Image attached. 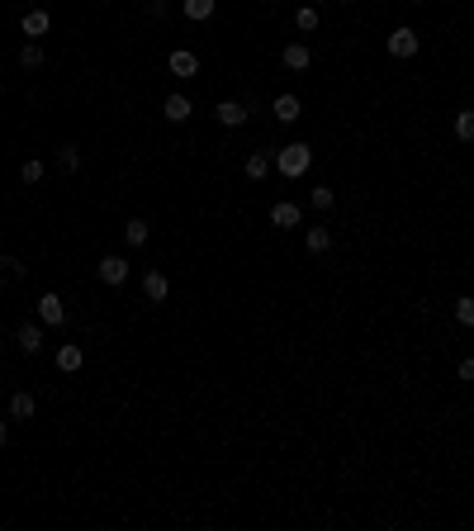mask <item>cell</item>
Segmentation results:
<instances>
[{
    "label": "cell",
    "mask_w": 474,
    "mask_h": 531,
    "mask_svg": "<svg viewBox=\"0 0 474 531\" xmlns=\"http://www.w3.org/2000/svg\"><path fill=\"white\" fill-rule=\"evenodd\" d=\"M308 142H289V147H280L275 152V166H280V176H304L308 171Z\"/></svg>",
    "instance_id": "6da1fadb"
},
{
    "label": "cell",
    "mask_w": 474,
    "mask_h": 531,
    "mask_svg": "<svg viewBox=\"0 0 474 531\" xmlns=\"http://www.w3.org/2000/svg\"><path fill=\"white\" fill-rule=\"evenodd\" d=\"M38 323H43V328H62L67 323V304L57 295H43L38 299Z\"/></svg>",
    "instance_id": "7a4b0ae2"
},
{
    "label": "cell",
    "mask_w": 474,
    "mask_h": 531,
    "mask_svg": "<svg viewBox=\"0 0 474 531\" xmlns=\"http://www.w3.org/2000/svg\"><path fill=\"white\" fill-rule=\"evenodd\" d=\"M142 295L152 299V304H166V295H171V280H166L161 270H147V275H142Z\"/></svg>",
    "instance_id": "3957f363"
},
{
    "label": "cell",
    "mask_w": 474,
    "mask_h": 531,
    "mask_svg": "<svg viewBox=\"0 0 474 531\" xmlns=\"http://www.w3.org/2000/svg\"><path fill=\"white\" fill-rule=\"evenodd\" d=\"M95 270H100V280H105V285H124L128 280V261H124V256H105Z\"/></svg>",
    "instance_id": "277c9868"
},
{
    "label": "cell",
    "mask_w": 474,
    "mask_h": 531,
    "mask_svg": "<svg viewBox=\"0 0 474 531\" xmlns=\"http://www.w3.org/2000/svg\"><path fill=\"white\" fill-rule=\"evenodd\" d=\"M15 346L24 351V356H33V351L43 346V323H24V328L15 332Z\"/></svg>",
    "instance_id": "5b68a950"
},
{
    "label": "cell",
    "mask_w": 474,
    "mask_h": 531,
    "mask_svg": "<svg viewBox=\"0 0 474 531\" xmlns=\"http://www.w3.org/2000/svg\"><path fill=\"white\" fill-rule=\"evenodd\" d=\"M389 52H394V57H412V52H417V33H412L408 24L394 29V33H389Z\"/></svg>",
    "instance_id": "8992f818"
},
{
    "label": "cell",
    "mask_w": 474,
    "mask_h": 531,
    "mask_svg": "<svg viewBox=\"0 0 474 531\" xmlns=\"http://www.w3.org/2000/svg\"><path fill=\"white\" fill-rule=\"evenodd\" d=\"M166 67H171V76H195V72H200V57H195L190 47H175Z\"/></svg>",
    "instance_id": "52a82bcc"
},
{
    "label": "cell",
    "mask_w": 474,
    "mask_h": 531,
    "mask_svg": "<svg viewBox=\"0 0 474 531\" xmlns=\"http://www.w3.org/2000/svg\"><path fill=\"white\" fill-rule=\"evenodd\" d=\"M214 119H219L223 128H237V124H247V105H237V100H223L219 110H214Z\"/></svg>",
    "instance_id": "ba28073f"
},
{
    "label": "cell",
    "mask_w": 474,
    "mask_h": 531,
    "mask_svg": "<svg viewBox=\"0 0 474 531\" xmlns=\"http://www.w3.org/2000/svg\"><path fill=\"white\" fill-rule=\"evenodd\" d=\"M81 365H86V351H81L76 342H67L62 351H57V370H67V375H71V370H81Z\"/></svg>",
    "instance_id": "9c48e42d"
},
{
    "label": "cell",
    "mask_w": 474,
    "mask_h": 531,
    "mask_svg": "<svg viewBox=\"0 0 474 531\" xmlns=\"http://www.w3.org/2000/svg\"><path fill=\"white\" fill-rule=\"evenodd\" d=\"M304 247H308V256H323V251H332V233L328 228H308V233H304Z\"/></svg>",
    "instance_id": "30bf717a"
},
{
    "label": "cell",
    "mask_w": 474,
    "mask_h": 531,
    "mask_svg": "<svg viewBox=\"0 0 474 531\" xmlns=\"http://www.w3.org/2000/svg\"><path fill=\"white\" fill-rule=\"evenodd\" d=\"M161 114H166L171 124H185V119H190V100H185V95H166V105H161Z\"/></svg>",
    "instance_id": "8fae6325"
},
{
    "label": "cell",
    "mask_w": 474,
    "mask_h": 531,
    "mask_svg": "<svg viewBox=\"0 0 474 531\" xmlns=\"http://www.w3.org/2000/svg\"><path fill=\"white\" fill-rule=\"evenodd\" d=\"M270 223H275V228H299V204H275V209H270Z\"/></svg>",
    "instance_id": "7c38bea8"
},
{
    "label": "cell",
    "mask_w": 474,
    "mask_h": 531,
    "mask_svg": "<svg viewBox=\"0 0 474 531\" xmlns=\"http://www.w3.org/2000/svg\"><path fill=\"white\" fill-rule=\"evenodd\" d=\"M308 62H313V52H308L304 43H289V47H284V67H289V72H304Z\"/></svg>",
    "instance_id": "4fadbf2b"
},
{
    "label": "cell",
    "mask_w": 474,
    "mask_h": 531,
    "mask_svg": "<svg viewBox=\"0 0 474 531\" xmlns=\"http://www.w3.org/2000/svg\"><path fill=\"white\" fill-rule=\"evenodd\" d=\"M47 24H52V19H47V10H29V15H24V33H29V38H43Z\"/></svg>",
    "instance_id": "5bb4252c"
},
{
    "label": "cell",
    "mask_w": 474,
    "mask_h": 531,
    "mask_svg": "<svg viewBox=\"0 0 474 531\" xmlns=\"http://www.w3.org/2000/svg\"><path fill=\"white\" fill-rule=\"evenodd\" d=\"M275 119H280V124H294V119H299V100H294V95H280V100H275Z\"/></svg>",
    "instance_id": "9a60e30c"
},
{
    "label": "cell",
    "mask_w": 474,
    "mask_h": 531,
    "mask_svg": "<svg viewBox=\"0 0 474 531\" xmlns=\"http://www.w3.org/2000/svg\"><path fill=\"white\" fill-rule=\"evenodd\" d=\"M33 408H38L33 404V394H15V399H10V418L24 422V418H33Z\"/></svg>",
    "instance_id": "2e32d148"
},
{
    "label": "cell",
    "mask_w": 474,
    "mask_h": 531,
    "mask_svg": "<svg viewBox=\"0 0 474 531\" xmlns=\"http://www.w3.org/2000/svg\"><path fill=\"white\" fill-rule=\"evenodd\" d=\"M57 166H62V171H76L81 166V147L76 142H62V147H57Z\"/></svg>",
    "instance_id": "e0dca14e"
},
{
    "label": "cell",
    "mask_w": 474,
    "mask_h": 531,
    "mask_svg": "<svg viewBox=\"0 0 474 531\" xmlns=\"http://www.w3.org/2000/svg\"><path fill=\"white\" fill-rule=\"evenodd\" d=\"M147 233H152V228H147V219H128V223H124V237L133 242V247H142V242H147Z\"/></svg>",
    "instance_id": "ac0fdd59"
},
{
    "label": "cell",
    "mask_w": 474,
    "mask_h": 531,
    "mask_svg": "<svg viewBox=\"0 0 474 531\" xmlns=\"http://www.w3.org/2000/svg\"><path fill=\"white\" fill-rule=\"evenodd\" d=\"M456 138L460 142H474V110H460L456 114Z\"/></svg>",
    "instance_id": "d6986e66"
},
{
    "label": "cell",
    "mask_w": 474,
    "mask_h": 531,
    "mask_svg": "<svg viewBox=\"0 0 474 531\" xmlns=\"http://www.w3.org/2000/svg\"><path fill=\"white\" fill-rule=\"evenodd\" d=\"M266 171H270V152H252L247 156V176H252V181H261Z\"/></svg>",
    "instance_id": "ffe728a7"
},
{
    "label": "cell",
    "mask_w": 474,
    "mask_h": 531,
    "mask_svg": "<svg viewBox=\"0 0 474 531\" xmlns=\"http://www.w3.org/2000/svg\"><path fill=\"white\" fill-rule=\"evenodd\" d=\"M19 67H24V72H38V67H43V47L29 43L24 52H19Z\"/></svg>",
    "instance_id": "44dd1931"
},
{
    "label": "cell",
    "mask_w": 474,
    "mask_h": 531,
    "mask_svg": "<svg viewBox=\"0 0 474 531\" xmlns=\"http://www.w3.org/2000/svg\"><path fill=\"white\" fill-rule=\"evenodd\" d=\"M180 10H185V19H209L214 15V0H185Z\"/></svg>",
    "instance_id": "7402d4cb"
},
{
    "label": "cell",
    "mask_w": 474,
    "mask_h": 531,
    "mask_svg": "<svg viewBox=\"0 0 474 531\" xmlns=\"http://www.w3.org/2000/svg\"><path fill=\"white\" fill-rule=\"evenodd\" d=\"M456 323L460 328H474V299H456Z\"/></svg>",
    "instance_id": "603a6c76"
},
{
    "label": "cell",
    "mask_w": 474,
    "mask_h": 531,
    "mask_svg": "<svg viewBox=\"0 0 474 531\" xmlns=\"http://www.w3.org/2000/svg\"><path fill=\"white\" fill-rule=\"evenodd\" d=\"M19 181H24V185H38V181H43V161H24V166H19Z\"/></svg>",
    "instance_id": "cb8c5ba5"
},
{
    "label": "cell",
    "mask_w": 474,
    "mask_h": 531,
    "mask_svg": "<svg viewBox=\"0 0 474 531\" xmlns=\"http://www.w3.org/2000/svg\"><path fill=\"white\" fill-rule=\"evenodd\" d=\"M15 275H24V266H19L15 256H0V285H5V280H15Z\"/></svg>",
    "instance_id": "d4e9b609"
},
{
    "label": "cell",
    "mask_w": 474,
    "mask_h": 531,
    "mask_svg": "<svg viewBox=\"0 0 474 531\" xmlns=\"http://www.w3.org/2000/svg\"><path fill=\"white\" fill-rule=\"evenodd\" d=\"M332 204H337V195L328 185H313V209H332Z\"/></svg>",
    "instance_id": "484cf974"
},
{
    "label": "cell",
    "mask_w": 474,
    "mask_h": 531,
    "mask_svg": "<svg viewBox=\"0 0 474 531\" xmlns=\"http://www.w3.org/2000/svg\"><path fill=\"white\" fill-rule=\"evenodd\" d=\"M294 24H299V29H318V10L313 5H304L299 15H294Z\"/></svg>",
    "instance_id": "4316f807"
},
{
    "label": "cell",
    "mask_w": 474,
    "mask_h": 531,
    "mask_svg": "<svg viewBox=\"0 0 474 531\" xmlns=\"http://www.w3.org/2000/svg\"><path fill=\"white\" fill-rule=\"evenodd\" d=\"M456 375H460V379H474V356L460 360V365H456Z\"/></svg>",
    "instance_id": "83f0119b"
},
{
    "label": "cell",
    "mask_w": 474,
    "mask_h": 531,
    "mask_svg": "<svg viewBox=\"0 0 474 531\" xmlns=\"http://www.w3.org/2000/svg\"><path fill=\"white\" fill-rule=\"evenodd\" d=\"M5 441H10V427H5V422H0V446H5Z\"/></svg>",
    "instance_id": "f1b7e54d"
},
{
    "label": "cell",
    "mask_w": 474,
    "mask_h": 531,
    "mask_svg": "<svg viewBox=\"0 0 474 531\" xmlns=\"http://www.w3.org/2000/svg\"><path fill=\"white\" fill-rule=\"evenodd\" d=\"M342 5H351V0H342Z\"/></svg>",
    "instance_id": "f546056e"
}]
</instances>
